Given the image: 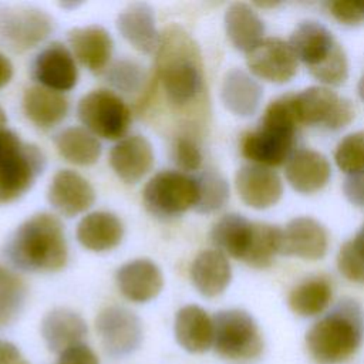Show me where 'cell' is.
I'll return each mask as SVG.
<instances>
[{"label": "cell", "mask_w": 364, "mask_h": 364, "mask_svg": "<svg viewBox=\"0 0 364 364\" xmlns=\"http://www.w3.org/2000/svg\"><path fill=\"white\" fill-rule=\"evenodd\" d=\"M155 67L165 97L173 107H186L202 92L200 53L195 40L181 26L172 24L161 33Z\"/></svg>", "instance_id": "1"}, {"label": "cell", "mask_w": 364, "mask_h": 364, "mask_svg": "<svg viewBox=\"0 0 364 364\" xmlns=\"http://www.w3.org/2000/svg\"><path fill=\"white\" fill-rule=\"evenodd\" d=\"M4 255L24 272H58L68 259L61 220L47 212L26 219L9 237Z\"/></svg>", "instance_id": "2"}, {"label": "cell", "mask_w": 364, "mask_h": 364, "mask_svg": "<svg viewBox=\"0 0 364 364\" xmlns=\"http://www.w3.org/2000/svg\"><path fill=\"white\" fill-rule=\"evenodd\" d=\"M363 338V307L353 299H343L310 327L306 346L317 364H340L357 353Z\"/></svg>", "instance_id": "3"}, {"label": "cell", "mask_w": 364, "mask_h": 364, "mask_svg": "<svg viewBox=\"0 0 364 364\" xmlns=\"http://www.w3.org/2000/svg\"><path fill=\"white\" fill-rule=\"evenodd\" d=\"M297 125L293 94L272 101L264 109L260 127L243 135L240 142L243 156L267 168L287 162L293 154Z\"/></svg>", "instance_id": "4"}, {"label": "cell", "mask_w": 364, "mask_h": 364, "mask_svg": "<svg viewBox=\"0 0 364 364\" xmlns=\"http://www.w3.org/2000/svg\"><path fill=\"white\" fill-rule=\"evenodd\" d=\"M46 156L34 144H26L9 129H0V205L21 198L43 173Z\"/></svg>", "instance_id": "5"}, {"label": "cell", "mask_w": 364, "mask_h": 364, "mask_svg": "<svg viewBox=\"0 0 364 364\" xmlns=\"http://www.w3.org/2000/svg\"><path fill=\"white\" fill-rule=\"evenodd\" d=\"M213 348L230 361H249L263 351V337L255 318L245 310L229 309L213 317Z\"/></svg>", "instance_id": "6"}, {"label": "cell", "mask_w": 364, "mask_h": 364, "mask_svg": "<svg viewBox=\"0 0 364 364\" xmlns=\"http://www.w3.org/2000/svg\"><path fill=\"white\" fill-rule=\"evenodd\" d=\"M198 181L181 171L155 173L142 191L145 209L156 218H176L195 209L198 203Z\"/></svg>", "instance_id": "7"}, {"label": "cell", "mask_w": 364, "mask_h": 364, "mask_svg": "<svg viewBox=\"0 0 364 364\" xmlns=\"http://www.w3.org/2000/svg\"><path fill=\"white\" fill-rule=\"evenodd\" d=\"M84 128L95 136L122 139L131 124V111L114 91L100 88L85 94L77 107Z\"/></svg>", "instance_id": "8"}, {"label": "cell", "mask_w": 364, "mask_h": 364, "mask_svg": "<svg viewBox=\"0 0 364 364\" xmlns=\"http://www.w3.org/2000/svg\"><path fill=\"white\" fill-rule=\"evenodd\" d=\"M95 330L105 355L112 360L134 354L144 338L139 317L122 306L102 309L95 318Z\"/></svg>", "instance_id": "9"}, {"label": "cell", "mask_w": 364, "mask_h": 364, "mask_svg": "<svg viewBox=\"0 0 364 364\" xmlns=\"http://www.w3.org/2000/svg\"><path fill=\"white\" fill-rule=\"evenodd\" d=\"M293 108L299 124L324 125L340 129L354 118V107L327 87H309L293 94Z\"/></svg>", "instance_id": "10"}, {"label": "cell", "mask_w": 364, "mask_h": 364, "mask_svg": "<svg viewBox=\"0 0 364 364\" xmlns=\"http://www.w3.org/2000/svg\"><path fill=\"white\" fill-rule=\"evenodd\" d=\"M53 18L36 7H14L0 14V36L16 51L44 41L53 31Z\"/></svg>", "instance_id": "11"}, {"label": "cell", "mask_w": 364, "mask_h": 364, "mask_svg": "<svg viewBox=\"0 0 364 364\" xmlns=\"http://www.w3.org/2000/svg\"><path fill=\"white\" fill-rule=\"evenodd\" d=\"M246 64L256 77L269 82H287L297 73V58L289 43L276 37L263 38L246 53Z\"/></svg>", "instance_id": "12"}, {"label": "cell", "mask_w": 364, "mask_h": 364, "mask_svg": "<svg viewBox=\"0 0 364 364\" xmlns=\"http://www.w3.org/2000/svg\"><path fill=\"white\" fill-rule=\"evenodd\" d=\"M47 199L60 215L73 218L94 205L95 191L78 172L61 169L53 176L48 185Z\"/></svg>", "instance_id": "13"}, {"label": "cell", "mask_w": 364, "mask_h": 364, "mask_svg": "<svg viewBox=\"0 0 364 364\" xmlns=\"http://www.w3.org/2000/svg\"><path fill=\"white\" fill-rule=\"evenodd\" d=\"M33 74L43 87L58 92L70 91L78 81V70L73 53L57 41L37 54L33 63Z\"/></svg>", "instance_id": "14"}, {"label": "cell", "mask_w": 364, "mask_h": 364, "mask_svg": "<svg viewBox=\"0 0 364 364\" xmlns=\"http://www.w3.org/2000/svg\"><path fill=\"white\" fill-rule=\"evenodd\" d=\"M235 185L240 199L255 209L276 205L283 193L280 176L270 168L256 164L242 166L236 173Z\"/></svg>", "instance_id": "15"}, {"label": "cell", "mask_w": 364, "mask_h": 364, "mask_svg": "<svg viewBox=\"0 0 364 364\" xmlns=\"http://www.w3.org/2000/svg\"><path fill=\"white\" fill-rule=\"evenodd\" d=\"M67 40L73 55L87 70L100 74L108 68L114 41L104 27L97 24L75 27L68 31Z\"/></svg>", "instance_id": "16"}, {"label": "cell", "mask_w": 364, "mask_h": 364, "mask_svg": "<svg viewBox=\"0 0 364 364\" xmlns=\"http://www.w3.org/2000/svg\"><path fill=\"white\" fill-rule=\"evenodd\" d=\"M154 149L141 135L119 139L109 151V165L115 175L127 183L139 182L154 166Z\"/></svg>", "instance_id": "17"}, {"label": "cell", "mask_w": 364, "mask_h": 364, "mask_svg": "<svg viewBox=\"0 0 364 364\" xmlns=\"http://www.w3.org/2000/svg\"><path fill=\"white\" fill-rule=\"evenodd\" d=\"M327 247V230L313 218H294L283 230L282 253L284 255L306 260H318L326 255Z\"/></svg>", "instance_id": "18"}, {"label": "cell", "mask_w": 364, "mask_h": 364, "mask_svg": "<svg viewBox=\"0 0 364 364\" xmlns=\"http://www.w3.org/2000/svg\"><path fill=\"white\" fill-rule=\"evenodd\" d=\"M122 296L134 303H146L155 299L164 287L161 269L149 259H135L122 264L115 274Z\"/></svg>", "instance_id": "19"}, {"label": "cell", "mask_w": 364, "mask_h": 364, "mask_svg": "<svg viewBox=\"0 0 364 364\" xmlns=\"http://www.w3.org/2000/svg\"><path fill=\"white\" fill-rule=\"evenodd\" d=\"M297 60H300L310 73L321 67L340 47L333 34L316 21H306L297 26L289 40Z\"/></svg>", "instance_id": "20"}, {"label": "cell", "mask_w": 364, "mask_h": 364, "mask_svg": "<svg viewBox=\"0 0 364 364\" xmlns=\"http://www.w3.org/2000/svg\"><path fill=\"white\" fill-rule=\"evenodd\" d=\"M117 28L121 36L144 54L156 53L161 33L155 26V14L146 3H131L117 17Z\"/></svg>", "instance_id": "21"}, {"label": "cell", "mask_w": 364, "mask_h": 364, "mask_svg": "<svg viewBox=\"0 0 364 364\" xmlns=\"http://www.w3.org/2000/svg\"><path fill=\"white\" fill-rule=\"evenodd\" d=\"M286 179L300 193H313L326 186L331 168L324 155L311 149L294 151L284 168Z\"/></svg>", "instance_id": "22"}, {"label": "cell", "mask_w": 364, "mask_h": 364, "mask_svg": "<svg viewBox=\"0 0 364 364\" xmlns=\"http://www.w3.org/2000/svg\"><path fill=\"white\" fill-rule=\"evenodd\" d=\"M40 331L47 348L60 354L71 346L82 343L88 328L85 320L77 311L53 309L43 317Z\"/></svg>", "instance_id": "23"}, {"label": "cell", "mask_w": 364, "mask_h": 364, "mask_svg": "<svg viewBox=\"0 0 364 364\" xmlns=\"http://www.w3.org/2000/svg\"><path fill=\"white\" fill-rule=\"evenodd\" d=\"M178 344L193 354L213 347V318L200 306L188 304L178 310L173 323Z\"/></svg>", "instance_id": "24"}, {"label": "cell", "mask_w": 364, "mask_h": 364, "mask_svg": "<svg viewBox=\"0 0 364 364\" xmlns=\"http://www.w3.org/2000/svg\"><path fill=\"white\" fill-rule=\"evenodd\" d=\"M122 236L124 225L111 212H91L77 225V240L91 252L111 250L121 243Z\"/></svg>", "instance_id": "25"}, {"label": "cell", "mask_w": 364, "mask_h": 364, "mask_svg": "<svg viewBox=\"0 0 364 364\" xmlns=\"http://www.w3.org/2000/svg\"><path fill=\"white\" fill-rule=\"evenodd\" d=\"M195 289L205 297L222 294L230 283L232 269L226 256L218 249L200 252L191 267Z\"/></svg>", "instance_id": "26"}, {"label": "cell", "mask_w": 364, "mask_h": 364, "mask_svg": "<svg viewBox=\"0 0 364 364\" xmlns=\"http://www.w3.org/2000/svg\"><path fill=\"white\" fill-rule=\"evenodd\" d=\"M23 111L34 125L47 129L58 125L67 117L68 100L63 92L33 85L24 91Z\"/></svg>", "instance_id": "27"}, {"label": "cell", "mask_w": 364, "mask_h": 364, "mask_svg": "<svg viewBox=\"0 0 364 364\" xmlns=\"http://www.w3.org/2000/svg\"><path fill=\"white\" fill-rule=\"evenodd\" d=\"M263 91L256 80L247 73L233 68L230 70L222 82L220 98L223 105L239 117H249L256 112Z\"/></svg>", "instance_id": "28"}, {"label": "cell", "mask_w": 364, "mask_h": 364, "mask_svg": "<svg viewBox=\"0 0 364 364\" xmlns=\"http://www.w3.org/2000/svg\"><path fill=\"white\" fill-rule=\"evenodd\" d=\"M225 30L235 48L249 53L263 40L264 24L246 3H233L225 13Z\"/></svg>", "instance_id": "29"}, {"label": "cell", "mask_w": 364, "mask_h": 364, "mask_svg": "<svg viewBox=\"0 0 364 364\" xmlns=\"http://www.w3.org/2000/svg\"><path fill=\"white\" fill-rule=\"evenodd\" d=\"M253 222L237 213L223 215L210 230V240L223 255L243 260L250 237Z\"/></svg>", "instance_id": "30"}, {"label": "cell", "mask_w": 364, "mask_h": 364, "mask_svg": "<svg viewBox=\"0 0 364 364\" xmlns=\"http://www.w3.org/2000/svg\"><path fill=\"white\" fill-rule=\"evenodd\" d=\"M58 154L68 162L80 166L92 165L101 155V144L84 127H68L54 138Z\"/></svg>", "instance_id": "31"}, {"label": "cell", "mask_w": 364, "mask_h": 364, "mask_svg": "<svg viewBox=\"0 0 364 364\" xmlns=\"http://www.w3.org/2000/svg\"><path fill=\"white\" fill-rule=\"evenodd\" d=\"M283 230L269 223L253 222L252 237L243 262L256 269L269 267L276 255L282 253Z\"/></svg>", "instance_id": "32"}, {"label": "cell", "mask_w": 364, "mask_h": 364, "mask_svg": "<svg viewBox=\"0 0 364 364\" xmlns=\"http://www.w3.org/2000/svg\"><path fill=\"white\" fill-rule=\"evenodd\" d=\"M331 300V286L323 277H313L296 286L287 299L293 313L301 317L320 314Z\"/></svg>", "instance_id": "33"}, {"label": "cell", "mask_w": 364, "mask_h": 364, "mask_svg": "<svg viewBox=\"0 0 364 364\" xmlns=\"http://www.w3.org/2000/svg\"><path fill=\"white\" fill-rule=\"evenodd\" d=\"M27 299L24 280L13 270L0 266V327L13 324L21 314Z\"/></svg>", "instance_id": "34"}, {"label": "cell", "mask_w": 364, "mask_h": 364, "mask_svg": "<svg viewBox=\"0 0 364 364\" xmlns=\"http://www.w3.org/2000/svg\"><path fill=\"white\" fill-rule=\"evenodd\" d=\"M198 181V203L195 210L199 213H212L223 208L229 199V185L226 179L213 171H205Z\"/></svg>", "instance_id": "35"}, {"label": "cell", "mask_w": 364, "mask_h": 364, "mask_svg": "<svg viewBox=\"0 0 364 364\" xmlns=\"http://www.w3.org/2000/svg\"><path fill=\"white\" fill-rule=\"evenodd\" d=\"M105 71L108 82L118 91L131 94L141 91L144 87V70L136 61L122 58L112 63Z\"/></svg>", "instance_id": "36"}, {"label": "cell", "mask_w": 364, "mask_h": 364, "mask_svg": "<svg viewBox=\"0 0 364 364\" xmlns=\"http://www.w3.org/2000/svg\"><path fill=\"white\" fill-rule=\"evenodd\" d=\"M334 159L347 175L364 172V131L343 138L337 145Z\"/></svg>", "instance_id": "37"}, {"label": "cell", "mask_w": 364, "mask_h": 364, "mask_svg": "<svg viewBox=\"0 0 364 364\" xmlns=\"http://www.w3.org/2000/svg\"><path fill=\"white\" fill-rule=\"evenodd\" d=\"M172 159L182 171H198L202 165V152L191 138L179 136L172 145Z\"/></svg>", "instance_id": "38"}, {"label": "cell", "mask_w": 364, "mask_h": 364, "mask_svg": "<svg viewBox=\"0 0 364 364\" xmlns=\"http://www.w3.org/2000/svg\"><path fill=\"white\" fill-rule=\"evenodd\" d=\"M337 267L350 282L364 283V260L354 249L351 240L341 246L337 256Z\"/></svg>", "instance_id": "39"}, {"label": "cell", "mask_w": 364, "mask_h": 364, "mask_svg": "<svg viewBox=\"0 0 364 364\" xmlns=\"http://www.w3.org/2000/svg\"><path fill=\"white\" fill-rule=\"evenodd\" d=\"M328 10L343 24H358L364 21V1H331Z\"/></svg>", "instance_id": "40"}, {"label": "cell", "mask_w": 364, "mask_h": 364, "mask_svg": "<svg viewBox=\"0 0 364 364\" xmlns=\"http://www.w3.org/2000/svg\"><path fill=\"white\" fill-rule=\"evenodd\" d=\"M57 364H100V360L92 348L84 343H78L60 353Z\"/></svg>", "instance_id": "41"}, {"label": "cell", "mask_w": 364, "mask_h": 364, "mask_svg": "<svg viewBox=\"0 0 364 364\" xmlns=\"http://www.w3.org/2000/svg\"><path fill=\"white\" fill-rule=\"evenodd\" d=\"M343 192L353 205L364 208V172L348 175L343 183Z\"/></svg>", "instance_id": "42"}, {"label": "cell", "mask_w": 364, "mask_h": 364, "mask_svg": "<svg viewBox=\"0 0 364 364\" xmlns=\"http://www.w3.org/2000/svg\"><path fill=\"white\" fill-rule=\"evenodd\" d=\"M0 364H30L17 346L0 338Z\"/></svg>", "instance_id": "43"}, {"label": "cell", "mask_w": 364, "mask_h": 364, "mask_svg": "<svg viewBox=\"0 0 364 364\" xmlns=\"http://www.w3.org/2000/svg\"><path fill=\"white\" fill-rule=\"evenodd\" d=\"M11 77H13V64L3 53H0V88L7 85Z\"/></svg>", "instance_id": "44"}, {"label": "cell", "mask_w": 364, "mask_h": 364, "mask_svg": "<svg viewBox=\"0 0 364 364\" xmlns=\"http://www.w3.org/2000/svg\"><path fill=\"white\" fill-rule=\"evenodd\" d=\"M351 243H353V246H354V249L357 250V253L363 257V260H364V225L360 228V230L357 232V235H355V237L351 240Z\"/></svg>", "instance_id": "45"}, {"label": "cell", "mask_w": 364, "mask_h": 364, "mask_svg": "<svg viewBox=\"0 0 364 364\" xmlns=\"http://www.w3.org/2000/svg\"><path fill=\"white\" fill-rule=\"evenodd\" d=\"M357 91H358V95L360 98L364 101V74L361 75L360 81H358V85H357Z\"/></svg>", "instance_id": "46"}, {"label": "cell", "mask_w": 364, "mask_h": 364, "mask_svg": "<svg viewBox=\"0 0 364 364\" xmlns=\"http://www.w3.org/2000/svg\"><path fill=\"white\" fill-rule=\"evenodd\" d=\"M6 122H7V115H6L4 109L0 107V129H1V128H4Z\"/></svg>", "instance_id": "47"}]
</instances>
